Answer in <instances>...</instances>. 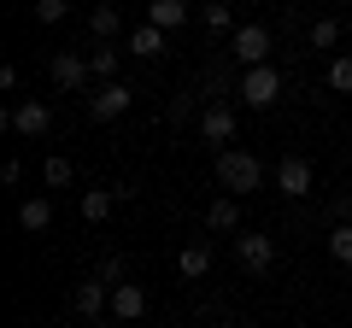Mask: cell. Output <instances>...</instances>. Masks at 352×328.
<instances>
[{
	"label": "cell",
	"mask_w": 352,
	"mask_h": 328,
	"mask_svg": "<svg viewBox=\"0 0 352 328\" xmlns=\"http://www.w3.org/2000/svg\"><path fill=\"white\" fill-rule=\"evenodd\" d=\"M71 305H76V316H82V323L112 316V281H106V276H82V281H76V293H71Z\"/></svg>",
	"instance_id": "5"
},
{
	"label": "cell",
	"mask_w": 352,
	"mask_h": 328,
	"mask_svg": "<svg viewBox=\"0 0 352 328\" xmlns=\"http://www.w3.org/2000/svg\"><path fill=\"white\" fill-rule=\"evenodd\" d=\"M200 141L217 147V152H229V141H235V106H229V100L200 106Z\"/></svg>",
	"instance_id": "7"
},
{
	"label": "cell",
	"mask_w": 352,
	"mask_h": 328,
	"mask_svg": "<svg viewBox=\"0 0 352 328\" xmlns=\"http://www.w3.org/2000/svg\"><path fill=\"white\" fill-rule=\"evenodd\" d=\"M329 217H335V223H352V194H335V205H329Z\"/></svg>",
	"instance_id": "27"
},
{
	"label": "cell",
	"mask_w": 352,
	"mask_h": 328,
	"mask_svg": "<svg viewBox=\"0 0 352 328\" xmlns=\"http://www.w3.org/2000/svg\"><path fill=\"white\" fill-rule=\"evenodd\" d=\"M206 229H217V235H235V229H241V205H235V194H217V200L206 205Z\"/></svg>",
	"instance_id": "14"
},
{
	"label": "cell",
	"mask_w": 352,
	"mask_h": 328,
	"mask_svg": "<svg viewBox=\"0 0 352 328\" xmlns=\"http://www.w3.org/2000/svg\"><path fill=\"white\" fill-rule=\"evenodd\" d=\"M118 30H124V12H118L112 0H100V6L88 12V36L94 41H118Z\"/></svg>",
	"instance_id": "17"
},
{
	"label": "cell",
	"mask_w": 352,
	"mask_h": 328,
	"mask_svg": "<svg viewBox=\"0 0 352 328\" xmlns=\"http://www.w3.org/2000/svg\"><path fill=\"white\" fill-rule=\"evenodd\" d=\"M71 18V0H36V24H65Z\"/></svg>",
	"instance_id": "25"
},
{
	"label": "cell",
	"mask_w": 352,
	"mask_h": 328,
	"mask_svg": "<svg viewBox=\"0 0 352 328\" xmlns=\"http://www.w3.org/2000/svg\"><path fill=\"white\" fill-rule=\"evenodd\" d=\"M6 129H12V135H24V141L47 135V129H53V106H41V100H18L12 112H6Z\"/></svg>",
	"instance_id": "10"
},
{
	"label": "cell",
	"mask_w": 352,
	"mask_h": 328,
	"mask_svg": "<svg viewBox=\"0 0 352 328\" xmlns=\"http://www.w3.org/2000/svg\"><path fill=\"white\" fill-rule=\"evenodd\" d=\"M112 316L118 323H141L147 316V288L141 281H112Z\"/></svg>",
	"instance_id": "11"
},
{
	"label": "cell",
	"mask_w": 352,
	"mask_h": 328,
	"mask_svg": "<svg viewBox=\"0 0 352 328\" xmlns=\"http://www.w3.org/2000/svg\"><path fill=\"white\" fill-rule=\"evenodd\" d=\"M147 24L164 30V36L182 30V24H188V0H147Z\"/></svg>",
	"instance_id": "13"
},
{
	"label": "cell",
	"mask_w": 352,
	"mask_h": 328,
	"mask_svg": "<svg viewBox=\"0 0 352 328\" xmlns=\"http://www.w3.org/2000/svg\"><path fill=\"white\" fill-rule=\"evenodd\" d=\"M47 76H53V89H65V94H76V89H88L94 82V71H88V53H53L47 59Z\"/></svg>",
	"instance_id": "8"
},
{
	"label": "cell",
	"mask_w": 352,
	"mask_h": 328,
	"mask_svg": "<svg viewBox=\"0 0 352 328\" xmlns=\"http://www.w3.org/2000/svg\"><path fill=\"white\" fill-rule=\"evenodd\" d=\"M164 117H170V124L182 129V124L194 117V94H170V106H164Z\"/></svg>",
	"instance_id": "26"
},
{
	"label": "cell",
	"mask_w": 352,
	"mask_h": 328,
	"mask_svg": "<svg viewBox=\"0 0 352 328\" xmlns=\"http://www.w3.org/2000/svg\"><path fill=\"white\" fill-rule=\"evenodd\" d=\"M235 264L247 270V276H270V264H276V240H270V235H235Z\"/></svg>",
	"instance_id": "9"
},
{
	"label": "cell",
	"mask_w": 352,
	"mask_h": 328,
	"mask_svg": "<svg viewBox=\"0 0 352 328\" xmlns=\"http://www.w3.org/2000/svg\"><path fill=\"white\" fill-rule=\"evenodd\" d=\"M118 188H82V223H106V217L118 211Z\"/></svg>",
	"instance_id": "15"
},
{
	"label": "cell",
	"mask_w": 352,
	"mask_h": 328,
	"mask_svg": "<svg viewBox=\"0 0 352 328\" xmlns=\"http://www.w3.org/2000/svg\"><path fill=\"white\" fill-rule=\"evenodd\" d=\"M164 47H170L164 30H153V24H135V30H129V53H135V59H159Z\"/></svg>",
	"instance_id": "18"
},
{
	"label": "cell",
	"mask_w": 352,
	"mask_h": 328,
	"mask_svg": "<svg viewBox=\"0 0 352 328\" xmlns=\"http://www.w3.org/2000/svg\"><path fill=\"white\" fill-rule=\"evenodd\" d=\"M311 47H340V18H317L311 24Z\"/></svg>",
	"instance_id": "24"
},
{
	"label": "cell",
	"mask_w": 352,
	"mask_h": 328,
	"mask_svg": "<svg viewBox=\"0 0 352 328\" xmlns=\"http://www.w3.org/2000/svg\"><path fill=\"white\" fill-rule=\"evenodd\" d=\"M212 170H217V188L223 194H258L264 188V164H258V152H247V147L217 152Z\"/></svg>",
	"instance_id": "1"
},
{
	"label": "cell",
	"mask_w": 352,
	"mask_h": 328,
	"mask_svg": "<svg viewBox=\"0 0 352 328\" xmlns=\"http://www.w3.org/2000/svg\"><path fill=\"white\" fill-rule=\"evenodd\" d=\"M329 258H335V264H352V223L329 229Z\"/></svg>",
	"instance_id": "22"
},
{
	"label": "cell",
	"mask_w": 352,
	"mask_h": 328,
	"mask_svg": "<svg viewBox=\"0 0 352 328\" xmlns=\"http://www.w3.org/2000/svg\"><path fill=\"white\" fill-rule=\"evenodd\" d=\"M0 182H6V188H12V182H24V164L6 159V164H0Z\"/></svg>",
	"instance_id": "28"
},
{
	"label": "cell",
	"mask_w": 352,
	"mask_h": 328,
	"mask_svg": "<svg viewBox=\"0 0 352 328\" xmlns=\"http://www.w3.org/2000/svg\"><path fill=\"white\" fill-rule=\"evenodd\" d=\"M235 94H241V106H252V112H270V106L282 100V71L276 65H252V71L235 76Z\"/></svg>",
	"instance_id": "2"
},
{
	"label": "cell",
	"mask_w": 352,
	"mask_h": 328,
	"mask_svg": "<svg viewBox=\"0 0 352 328\" xmlns=\"http://www.w3.org/2000/svg\"><path fill=\"white\" fill-rule=\"evenodd\" d=\"M206 270H212V240L176 246V276H182V281H206Z\"/></svg>",
	"instance_id": "12"
},
{
	"label": "cell",
	"mask_w": 352,
	"mask_h": 328,
	"mask_svg": "<svg viewBox=\"0 0 352 328\" xmlns=\"http://www.w3.org/2000/svg\"><path fill=\"white\" fill-rule=\"evenodd\" d=\"M329 89H335V94H352V53L329 59Z\"/></svg>",
	"instance_id": "23"
},
{
	"label": "cell",
	"mask_w": 352,
	"mask_h": 328,
	"mask_svg": "<svg viewBox=\"0 0 352 328\" xmlns=\"http://www.w3.org/2000/svg\"><path fill=\"white\" fill-rule=\"evenodd\" d=\"M311 188H317L311 159H305V152H288V159L276 164V194H282V200H305Z\"/></svg>",
	"instance_id": "6"
},
{
	"label": "cell",
	"mask_w": 352,
	"mask_h": 328,
	"mask_svg": "<svg viewBox=\"0 0 352 328\" xmlns=\"http://www.w3.org/2000/svg\"><path fill=\"white\" fill-rule=\"evenodd\" d=\"M118 65H124V53H118L112 41H94V47H88V71H94V82H118Z\"/></svg>",
	"instance_id": "16"
},
{
	"label": "cell",
	"mask_w": 352,
	"mask_h": 328,
	"mask_svg": "<svg viewBox=\"0 0 352 328\" xmlns=\"http://www.w3.org/2000/svg\"><path fill=\"white\" fill-rule=\"evenodd\" d=\"M18 229H24V235H47L53 229V205L47 200H24L18 205Z\"/></svg>",
	"instance_id": "19"
},
{
	"label": "cell",
	"mask_w": 352,
	"mask_h": 328,
	"mask_svg": "<svg viewBox=\"0 0 352 328\" xmlns=\"http://www.w3.org/2000/svg\"><path fill=\"white\" fill-rule=\"evenodd\" d=\"M200 24L206 30H217V36H223V30H229V36H235V12H229V0H206V6H200Z\"/></svg>",
	"instance_id": "20"
},
{
	"label": "cell",
	"mask_w": 352,
	"mask_h": 328,
	"mask_svg": "<svg viewBox=\"0 0 352 328\" xmlns=\"http://www.w3.org/2000/svg\"><path fill=\"white\" fill-rule=\"evenodd\" d=\"M229 59H235L241 71H252V65H270V30H264V24H241L235 36H229Z\"/></svg>",
	"instance_id": "4"
},
{
	"label": "cell",
	"mask_w": 352,
	"mask_h": 328,
	"mask_svg": "<svg viewBox=\"0 0 352 328\" xmlns=\"http://www.w3.org/2000/svg\"><path fill=\"white\" fill-rule=\"evenodd\" d=\"M71 176H76V164L65 159V152H53V159L41 164V182H47V188H71Z\"/></svg>",
	"instance_id": "21"
},
{
	"label": "cell",
	"mask_w": 352,
	"mask_h": 328,
	"mask_svg": "<svg viewBox=\"0 0 352 328\" xmlns=\"http://www.w3.org/2000/svg\"><path fill=\"white\" fill-rule=\"evenodd\" d=\"M212 328H235V323H212Z\"/></svg>",
	"instance_id": "29"
},
{
	"label": "cell",
	"mask_w": 352,
	"mask_h": 328,
	"mask_svg": "<svg viewBox=\"0 0 352 328\" xmlns=\"http://www.w3.org/2000/svg\"><path fill=\"white\" fill-rule=\"evenodd\" d=\"M129 106H135V89L129 82H94V94H88V117L94 124H118Z\"/></svg>",
	"instance_id": "3"
}]
</instances>
